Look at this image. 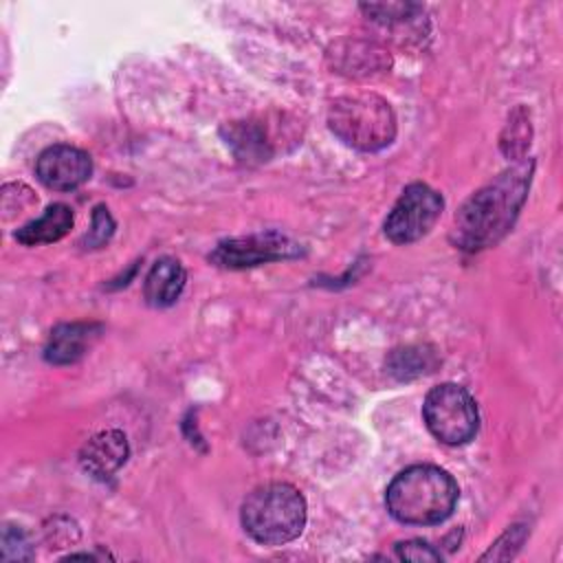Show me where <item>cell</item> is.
Here are the masks:
<instances>
[{
    "label": "cell",
    "instance_id": "cell-9",
    "mask_svg": "<svg viewBox=\"0 0 563 563\" xmlns=\"http://www.w3.org/2000/svg\"><path fill=\"white\" fill-rule=\"evenodd\" d=\"M101 325L92 321H73V323H59L53 328L48 343L44 347V358L53 365H68L79 361L90 345L99 339Z\"/></svg>",
    "mask_w": 563,
    "mask_h": 563
},
{
    "label": "cell",
    "instance_id": "cell-13",
    "mask_svg": "<svg viewBox=\"0 0 563 563\" xmlns=\"http://www.w3.org/2000/svg\"><path fill=\"white\" fill-rule=\"evenodd\" d=\"M224 136L235 156L244 163H262L273 154L271 143L266 141V132L260 123L233 121L224 128Z\"/></svg>",
    "mask_w": 563,
    "mask_h": 563
},
{
    "label": "cell",
    "instance_id": "cell-19",
    "mask_svg": "<svg viewBox=\"0 0 563 563\" xmlns=\"http://www.w3.org/2000/svg\"><path fill=\"white\" fill-rule=\"evenodd\" d=\"M396 554L402 561H413V563H424V561H442V554L429 545L427 541L420 539H411V541H402L396 545Z\"/></svg>",
    "mask_w": 563,
    "mask_h": 563
},
{
    "label": "cell",
    "instance_id": "cell-8",
    "mask_svg": "<svg viewBox=\"0 0 563 563\" xmlns=\"http://www.w3.org/2000/svg\"><path fill=\"white\" fill-rule=\"evenodd\" d=\"M35 174L42 185L55 191H70L84 185L92 174L90 156L75 145H51L37 156Z\"/></svg>",
    "mask_w": 563,
    "mask_h": 563
},
{
    "label": "cell",
    "instance_id": "cell-15",
    "mask_svg": "<svg viewBox=\"0 0 563 563\" xmlns=\"http://www.w3.org/2000/svg\"><path fill=\"white\" fill-rule=\"evenodd\" d=\"M389 367H391V374H396L398 378H411V376L424 374L429 372V367H433L431 352H420V347L398 350L389 358Z\"/></svg>",
    "mask_w": 563,
    "mask_h": 563
},
{
    "label": "cell",
    "instance_id": "cell-5",
    "mask_svg": "<svg viewBox=\"0 0 563 563\" xmlns=\"http://www.w3.org/2000/svg\"><path fill=\"white\" fill-rule=\"evenodd\" d=\"M422 416L429 431L444 444H464L477 433L479 416L473 396L455 385L442 383L433 387L422 405Z\"/></svg>",
    "mask_w": 563,
    "mask_h": 563
},
{
    "label": "cell",
    "instance_id": "cell-7",
    "mask_svg": "<svg viewBox=\"0 0 563 563\" xmlns=\"http://www.w3.org/2000/svg\"><path fill=\"white\" fill-rule=\"evenodd\" d=\"M303 253V246L288 235L277 231L253 233L244 238H231L220 242L209 260L222 268H249L264 262H279L292 260Z\"/></svg>",
    "mask_w": 563,
    "mask_h": 563
},
{
    "label": "cell",
    "instance_id": "cell-3",
    "mask_svg": "<svg viewBox=\"0 0 563 563\" xmlns=\"http://www.w3.org/2000/svg\"><path fill=\"white\" fill-rule=\"evenodd\" d=\"M306 523L301 493L284 482L255 488L242 504L244 530L264 545H284L297 539Z\"/></svg>",
    "mask_w": 563,
    "mask_h": 563
},
{
    "label": "cell",
    "instance_id": "cell-10",
    "mask_svg": "<svg viewBox=\"0 0 563 563\" xmlns=\"http://www.w3.org/2000/svg\"><path fill=\"white\" fill-rule=\"evenodd\" d=\"M128 440L121 431L108 429L92 435L79 451V462L86 473L97 479L110 477L128 460Z\"/></svg>",
    "mask_w": 563,
    "mask_h": 563
},
{
    "label": "cell",
    "instance_id": "cell-1",
    "mask_svg": "<svg viewBox=\"0 0 563 563\" xmlns=\"http://www.w3.org/2000/svg\"><path fill=\"white\" fill-rule=\"evenodd\" d=\"M532 178V163H519L477 189L457 211L453 238L460 249L495 246L515 224Z\"/></svg>",
    "mask_w": 563,
    "mask_h": 563
},
{
    "label": "cell",
    "instance_id": "cell-17",
    "mask_svg": "<svg viewBox=\"0 0 563 563\" xmlns=\"http://www.w3.org/2000/svg\"><path fill=\"white\" fill-rule=\"evenodd\" d=\"M112 233H114V220H112V216L108 213V209H106L103 205H99V207L95 209V213H92V227H90V231L84 235L81 244H84L86 249H99L101 244H106V242L112 238Z\"/></svg>",
    "mask_w": 563,
    "mask_h": 563
},
{
    "label": "cell",
    "instance_id": "cell-4",
    "mask_svg": "<svg viewBox=\"0 0 563 563\" xmlns=\"http://www.w3.org/2000/svg\"><path fill=\"white\" fill-rule=\"evenodd\" d=\"M330 130L350 147L376 152L396 136L391 106L378 95H347L336 99L328 112Z\"/></svg>",
    "mask_w": 563,
    "mask_h": 563
},
{
    "label": "cell",
    "instance_id": "cell-2",
    "mask_svg": "<svg viewBox=\"0 0 563 563\" xmlns=\"http://www.w3.org/2000/svg\"><path fill=\"white\" fill-rule=\"evenodd\" d=\"M457 501L455 479L433 464H416L400 471L385 493L387 510L409 526L444 521Z\"/></svg>",
    "mask_w": 563,
    "mask_h": 563
},
{
    "label": "cell",
    "instance_id": "cell-16",
    "mask_svg": "<svg viewBox=\"0 0 563 563\" xmlns=\"http://www.w3.org/2000/svg\"><path fill=\"white\" fill-rule=\"evenodd\" d=\"M361 9L372 15V20L383 22V24H394V22H405L411 20V13L420 11L418 4L409 2H389V4H361Z\"/></svg>",
    "mask_w": 563,
    "mask_h": 563
},
{
    "label": "cell",
    "instance_id": "cell-6",
    "mask_svg": "<svg viewBox=\"0 0 563 563\" xmlns=\"http://www.w3.org/2000/svg\"><path fill=\"white\" fill-rule=\"evenodd\" d=\"M442 196L424 183L405 187L385 220V235L396 244H411L424 238L442 213Z\"/></svg>",
    "mask_w": 563,
    "mask_h": 563
},
{
    "label": "cell",
    "instance_id": "cell-11",
    "mask_svg": "<svg viewBox=\"0 0 563 563\" xmlns=\"http://www.w3.org/2000/svg\"><path fill=\"white\" fill-rule=\"evenodd\" d=\"M185 288V268L174 257H161L147 273L143 284L145 301L154 308L172 306Z\"/></svg>",
    "mask_w": 563,
    "mask_h": 563
},
{
    "label": "cell",
    "instance_id": "cell-18",
    "mask_svg": "<svg viewBox=\"0 0 563 563\" xmlns=\"http://www.w3.org/2000/svg\"><path fill=\"white\" fill-rule=\"evenodd\" d=\"M33 556L31 543L20 528L7 526L2 532V559L4 561H29Z\"/></svg>",
    "mask_w": 563,
    "mask_h": 563
},
{
    "label": "cell",
    "instance_id": "cell-12",
    "mask_svg": "<svg viewBox=\"0 0 563 563\" xmlns=\"http://www.w3.org/2000/svg\"><path fill=\"white\" fill-rule=\"evenodd\" d=\"M73 229V211L66 205H51L40 218L15 231V240L24 246H40L62 240Z\"/></svg>",
    "mask_w": 563,
    "mask_h": 563
},
{
    "label": "cell",
    "instance_id": "cell-14",
    "mask_svg": "<svg viewBox=\"0 0 563 563\" xmlns=\"http://www.w3.org/2000/svg\"><path fill=\"white\" fill-rule=\"evenodd\" d=\"M347 48L334 53L336 57V68H341V73H350V75H358V62H365L367 70H383L385 66H389V57L385 55L383 48L374 46V44H365V42H345Z\"/></svg>",
    "mask_w": 563,
    "mask_h": 563
}]
</instances>
